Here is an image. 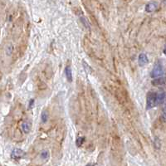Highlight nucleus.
I'll return each mask as SVG.
<instances>
[{
    "mask_svg": "<svg viewBox=\"0 0 166 166\" xmlns=\"http://www.w3.org/2000/svg\"><path fill=\"white\" fill-rule=\"evenodd\" d=\"M164 74V67L161 62L158 61L155 64V67L150 72V77L152 78H157L162 77Z\"/></svg>",
    "mask_w": 166,
    "mask_h": 166,
    "instance_id": "nucleus-1",
    "label": "nucleus"
},
{
    "mask_svg": "<svg viewBox=\"0 0 166 166\" xmlns=\"http://www.w3.org/2000/svg\"><path fill=\"white\" fill-rule=\"evenodd\" d=\"M156 94L154 91H149L146 97V109L150 110L152 108L155 107L156 104Z\"/></svg>",
    "mask_w": 166,
    "mask_h": 166,
    "instance_id": "nucleus-2",
    "label": "nucleus"
},
{
    "mask_svg": "<svg viewBox=\"0 0 166 166\" xmlns=\"http://www.w3.org/2000/svg\"><path fill=\"white\" fill-rule=\"evenodd\" d=\"M25 156V152L20 149H13L11 153V158L14 160H19Z\"/></svg>",
    "mask_w": 166,
    "mask_h": 166,
    "instance_id": "nucleus-3",
    "label": "nucleus"
},
{
    "mask_svg": "<svg viewBox=\"0 0 166 166\" xmlns=\"http://www.w3.org/2000/svg\"><path fill=\"white\" fill-rule=\"evenodd\" d=\"M138 61H139V65H140V67H144V66H145L146 64H148V62H149V58H148L146 54L141 53V54H140V56H139V58H138Z\"/></svg>",
    "mask_w": 166,
    "mask_h": 166,
    "instance_id": "nucleus-4",
    "label": "nucleus"
},
{
    "mask_svg": "<svg viewBox=\"0 0 166 166\" xmlns=\"http://www.w3.org/2000/svg\"><path fill=\"white\" fill-rule=\"evenodd\" d=\"M158 9V4L155 2H150L145 6V11L147 13H153Z\"/></svg>",
    "mask_w": 166,
    "mask_h": 166,
    "instance_id": "nucleus-5",
    "label": "nucleus"
},
{
    "mask_svg": "<svg viewBox=\"0 0 166 166\" xmlns=\"http://www.w3.org/2000/svg\"><path fill=\"white\" fill-rule=\"evenodd\" d=\"M22 130L25 134H28L32 129V124L29 121H23L21 125Z\"/></svg>",
    "mask_w": 166,
    "mask_h": 166,
    "instance_id": "nucleus-6",
    "label": "nucleus"
},
{
    "mask_svg": "<svg viewBox=\"0 0 166 166\" xmlns=\"http://www.w3.org/2000/svg\"><path fill=\"white\" fill-rule=\"evenodd\" d=\"M165 100V93L163 91H160L156 94V104L157 106L162 104Z\"/></svg>",
    "mask_w": 166,
    "mask_h": 166,
    "instance_id": "nucleus-7",
    "label": "nucleus"
},
{
    "mask_svg": "<svg viewBox=\"0 0 166 166\" xmlns=\"http://www.w3.org/2000/svg\"><path fill=\"white\" fill-rule=\"evenodd\" d=\"M65 73H66V77H67V80L69 82H71L72 81V71H71V68L67 66L66 67V69H65Z\"/></svg>",
    "mask_w": 166,
    "mask_h": 166,
    "instance_id": "nucleus-8",
    "label": "nucleus"
},
{
    "mask_svg": "<svg viewBox=\"0 0 166 166\" xmlns=\"http://www.w3.org/2000/svg\"><path fill=\"white\" fill-rule=\"evenodd\" d=\"M165 79L163 78V77H157V78H155V80L152 81V84L154 86H159V85H163L165 84Z\"/></svg>",
    "mask_w": 166,
    "mask_h": 166,
    "instance_id": "nucleus-9",
    "label": "nucleus"
},
{
    "mask_svg": "<svg viewBox=\"0 0 166 166\" xmlns=\"http://www.w3.org/2000/svg\"><path fill=\"white\" fill-rule=\"evenodd\" d=\"M41 119H42V120L43 123H46V122L48 121V113L47 110H43V111L42 112Z\"/></svg>",
    "mask_w": 166,
    "mask_h": 166,
    "instance_id": "nucleus-10",
    "label": "nucleus"
},
{
    "mask_svg": "<svg viewBox=\"0 0 166 166\" xmlns=\"http://www.w3.org/2000/svg\"><path fill=\"white\" fill-rule=\"evenodd\" d=\"M82 64H83V67H84V69H85L86 72H87V73H89V74H91V73L92 72V69L91 68V67L88 65L86 62H83Z\"/></svg>",
    "mask_w": 166,
    "mask_h": 166,
    "instance_id": "nucleus-11",
    "label": "nucleus"
},
{
    "mask_svg": "<svg viewBox=\"0 0 166 166\" xmlns=\"http://www.w3.org/2000/svg\"><path fill=\"white\" fill-rule=\"evenodd\" d=\"M41 158L44 160L48 159L49 158V152L48 150H43L42 153H41Z\"/></svg>",
    "mask_w": 166,
    "mask_h": 166,
    "instance_id": "nucleus-12",
    "label": "nucleus"
},
{
    "mask_svg": "<svg viewBox=\"0 0 166 166\" xmlns=\"http://www.w3.org/2000/svg\"><path fill=\"white\" fill-rule=\"evenodd\" d=\"M84 141H85V138H84V137H80V138H78V139L77 140V142H76L77 146L78 147L81 146L82 144L84 143Z\"/></svg>",
    "mask_w": 166,
    "mask_h": 166,
    "instance_id": "nucleus-13",
    "label": "nucleus"
},
{
    "mask_svg": "<svg viewBox=\"0 0 166 166\" xmlns=\"http://www.w3.org/2000/svg\"><path fill=\"white\" fill-rule=\"evenodd\" d=\"M154 144H155V147L156 148V149H159L160 148V141H159V140L158 139V138H155V141H154Z\"/></svg>",
    "mask_w": 166,
    "mask_h": 166,
    "instance_id": "nucleus-14",
    "label": "nucleus"
},
{
    "mask_svg": "<svg viewBox=\"0 0 166 166\" xmlns=\"http://www.w3.org/2000/svg\"><path fill=\"white\" fill-rule=\"evenodd\" d=\"M80 19L81 20V22H82V23H83V24L85 25V27H86V28H89V27H90V26H89V24H88L87 20L86 19H85L84 17H82V18H81Z\"/></svg>",
    "mask_w": 166,
    "mask_h": 166,
    "instance_id": "nucleus-15",
    "label": "nucleus"
},
{
    "mask_svg": "<svg viewBox=\"0 0 166 166\" xmlns=\"http://www.w3.org/2000/svg\"><path fill=\"white\" fill-rule=\"evenodd\" d=\"M162 119L164 120H166V106L163 108V110H162Z\"/></svg>",
    "mask_w": 166,
    "mask_h": 166,
    "instance_id": "nucleus-16",
    "label": "nucleus"
},
{
    "mask_svg": "<svg viewBox=\"0 0 166 166\" xmlns=\"http://www.w3.org/2000/svg\"><path fill=\"white\" fill-rule=\"evenodd\" d=\"M34 105V100H30V102H29V108H32V106Z\"/></svg>",
    "mask_w": 166,
    "mask_h": 166,
    "instance_id": "nucleus-17",
    "label": "nucleus"
},
{
    "mask_svg": "<svg viewBox=\"0 0 166 166\" xmlns=\"http://www.w3.org/2000/svg\"><path fill=\"white\" fill-rule=\"evenodd\" d=\"M163 52H164V54L166 55V44L165 46V48H164V51H163Z\"/></svg>",
    "mask_w": 166,
    "mask_h": 166,
    "instance_id": "nucleus-18",
    "label": "nucleus"
}]
</instances>
